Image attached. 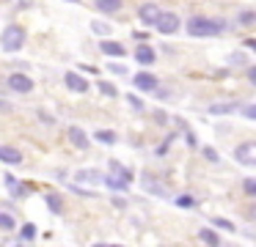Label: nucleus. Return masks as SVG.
Listing matches in <instances>:
<instances>
[{
	"instance_id": "obj_16",
	"label": "nucleus",
	"mask_w": 256,
	"mask_h": 247,
	"mask_svg": "<svg viewBox=\"0 0 256 247\" xmlns=\"http://www.w3.org/2000/svg\"><path fill=\"white\" fill-rule=\"evenodd\" d=\"M0 162L3 165H22V151L17 146H0Z\"/></svg>"
},
{
	"instance_id": "obj_12",
	"label": "nucleus",
	"mask_w": 256,
	"mask_h": 247,
	"mask_svg": "<svg viewBox=\"0 0 256 247\" xmlns=\"http://www.w3.org/2000/svg\"><path fill=\"white\" fill-rule=\"evenodd\" d=\"M135 60H138L140 66H152V63L157 60V49L152 47V44L140 41V44H138V49H135Z\"/></svg>"
},
{
	"instance_id": "obj_5",
	"label": "nucleus",
	"mask_w": 256,
	"mask_h": 247,
	"mask_svg": "<svg viewBox=\"0 0 256 247\" xmlns=\"http://www.w3.org/2000/svg\"><path fill=\"white\" fill-rule=\"evenodd\" d=\"M234 162H240L242 168H254L256 165V143L245 140L240 146H234Z\"/></svg>"
},
{
	"instance_id": "obj_43",
	"label": "nucleus",
	"mask_w": 256,
	"mask_h": 247,
	"mask_svg": "<svg viewBox=\"0 0 256 247\" xmlns=\"http://www.w3.org/2000/svg\"><path fill=\"white\" fill-rule=\"evenodd\" d=\"M132 38H135L138 44H140V41H149V27H146V30H135Z\"/></svg>"
},
{
	"instance_id": "obj_1",
	"label": "nucleus",
	"mask_w": 256,
	"mask_h": 247,
	"mask_svg": "<svg viewBox=\"0 0 256 247\" xmlns=\"http://www.w3.org/2000/svg\"><path fill=\"white\" fill-rule=\"evenodd\" d=\"M184 30H188V36H193V38H215V36H223V33L228 30V19H223V16L193 14L188 22H184Z\"/></svg>"
},
{
	"instance_id": "obj_2",
	"label": "nucleus",
	"mask_w": 256,
	"mask_h": 247,
	"mask_svg": "<svg viewBox=\"0 0 256 247\" xmlns=\"http://www.w3.org/2000/svg\"><path fill=\"white\" fill-rule=\"evenodd\" d=\"M22 47H25V27L22 25H6V30H3V36H0V49L8 52V55H14Z\"/></svg>"
},
{
	"instance_id": "obj_34",
	"label": "nucleus",
	"mask_w": 256,
	"mask_h": 247,
	"mask_svg": "<svg viewBox=\"0 0 256 247\" xmlns=\"http://www.w3.org/2000/svg\"><path fill=\"white\" fill-rule=\"evenodd\" d=\"M242 192L248 198H256V179L254 176H245V181H242Z\"/></svg>"
},
{
	"instance_id": "obj_29",
	"label": "nucleus",
	"mask_w": 256,
	"mask_h": 247,
	"mask_svg": "<svg viewBox=\"0 0 256 247\" xmlns=\"http://www.w3.org/2000/svg\"><path fill=\"white\" fill-rule=\"evenodd\" d=\"M174 206H179V209H196V206H198V201H196L193 195H176V198H174Z\"/></svg>"
},
{
	"instance_id": "obj_33",
	"label": "nucleus",
	"mask_w": 256,
	"mask_h": 247,
	"mask_svg": "<svg viewBox=\"0 0 256 247\" xmlns=\"http://www.w3.org/2000/svg\"><path fill=\"white\" fill-rule=\"evenodd\" d=\"M198 148H201V154H204V159H206V162H212V165H218V162H220V154H218L212 146H198Z\"/></svg>"
},
{
	"instance_id": "obj_28",
	"label": "nucleus",
	"mask_w": 256,
	"mask_h": 247,
	"mask_svg": "<svg viewBox=\"0 0 256 247\" xmlns=\"http://www.w3.org/2000/svg\"><path fill=\"white\" fill-rule=\"evenodd\" d=\"M210 223H212V228H220V231H228V234H237L234 223H232V220H226V217H212Z\"/></svg>"
},
{
	"instance_id": "obj_44",
	"label": "nucleus",
	"mask_w": 256,
	"mask_h": 247,
	"mask_svg": "<svg viewBox=\"0 0 256 247\" xmlns=\"http://www.w3.org/2000/svg\"><path fill=\"white\" fill-rule=\"evenodd\" d=\"M245 49H256V38H245Z\"/></svg>"
},
{
	"instance_id": "obj_31",
	"label": "nucleus",
	"mask_w": 256,
	"mask_h": 247,
	"mask_svg": "<svg viewBox=\"0 0 256 247\" xmlns=\"http://www.w3.org/2000/svg\"><path fill=\"white\" fill-rule=\"evenodd\" d=\"M174 140H176V132H168V137H162V143H160V146H157V157H166V154H168V148H171V143Z\"/></svg>"
},
{
	"instance_id": "obj_21",
	"label": "nucleus",
	"mask_w": 256,
	"mask_h": 247,
	"mask_svg": "<svg viewBox=\"0 0 256 247\" xmlns=\"http://www.w3.org/2000/svg\"><path fill=\"white\" fill-rule=\"evenodd\" d=\"M198 239L204 242V245H212V247H220V245H223L220 234H218L212 225H210V228H201V231H198Z\"/></svg>"
},
{
	"instance_id": "obj_23",
	"label": "nucleus",
	"mask_w": 256,
	"mask_h": 247,
	"mask_svg": "<svg viewBox=\"0 0 256 247\" xmlns=\"http://www.w3.org/2000/svg\"><path fill=\"white\" fill-rule=\"evenodd\" d=\"M94 140L102 143V146H116V143H118V135H116L113 129H96V132H94Z\"/></svg>"
},
{
	"instance_id": "obj_40",
	"label": "nucleus",
	"mask_w": 256,
	"mask_h": 247,
	"mask_svg": "<svg viewBox=\"0 0 256 247\" xmlns=\"http://www.w3.org/2000/svg\"><path fill=\"white\" fill-rule=\"evenodd\" d=\"M36 118H39L44 126H56V118H52V115L47 113V110H36Z\"/></svg>"
},
{
	"instance_id": "obj_8",
	"label": "nucleus",
	"mask_w": 256,
	"mask_h": 247,
	"mask_svg": "<svg viewBox=\"0 0 256 247\" xmlns=\"http://www.w3.org/2000/svg\"><path fill=\"white\" fill-rule=\"evenodd\" d=\"M140 187H144L149 195H157V198H168V187L162 184L157 176H152V173H140Z\"/></svg>"
},
{
	"instance_id": "obj_37",
	"label": "nucleus",
	"mask_w": 256,
	"mask_h": 247,
	"mask_svg": "<svg viewBox=\"0 0 256 247\" xmlns=\"http://www.w3.org/2000/svg\"><path fill=\"white\" fill-rule=\"evenodd\" d=\"M237 113H242L248 121H254V118H256V104H254V102H245V104H240Z\"/></svg>"
},
{
	"instance_id": "obj_9",
	"label": "nucleus",
	"mask_w": 256,
	"mask_h": 247,
	"mask_svg": "<svg viewBox=\"0 0 256 247\" xmlns=\"http://www.w3.org/2000/svg\"><path fill=\"white\" fill-rule=\"evenodd\" d=\"M64 85L72 93H86L91 88V82L83 77V71H66V74H64Z\"/></svg>"
},
{
	"instance_id": "obj_27",
	"label": "nucleus",
	"mask_w": 256,
	"mask_h": 247,
	"mask_svg": "<svg viewBox=\"0 0 256 247\" xmlns=\"http://www.w3.org/2000/svg\"><path fill=\"white\" fill-rule=\"evenodd\" d=\"M237 25H242V27H250V25H256V11L254 8H245V11H240L237 14Z\"/></svg>"
},
{
	"instance_id": "obj_17",
	"label": "nucleus",
	"mask_w": 256,
	"mask_h": 247,
	"mask_svg": "<svg viewBox=\"0 0 256 247\" xmlns=\"http://www.w3.org/2000/svg\"><path fill=\"white\" fill-rule=\"evenodd\" d=\"M174 124H176V129H179V132H182V135H184V143H188V148H190V151H196V148L201 146V143H198V137H196V132L190 129V126L184 124L182 118H174Z\"/></svg>"
},
{
	"instance_id": "obj_30",
	"label": "nucleus",
	"mask_w": 256,
	"mask_h": 247,
	"mask_svg": "<svg viewBox=\"0 0 256 247\" xmlns=\"http://www.w3.org/2000/svg\"><path fill=\"white\" fill-rule=\"evenodd\" d=\"M66 190H69V192H74V195H80V198H96V192H94V190H86L83 184H78V181L66 184Z\"/></svg>"
},
{
	"instance_id": "obj_24",
	"label": "nucleus",
	"mask_w": 256,
	"mask_h": 247,
	"mask_svg": "<svg viewBox=\"0 0 256 247\" xmlns=\"http://www.w3.org/2000/svg\"><path fill=\"white\" fill-rule=\"evenodd\" d=\"M94 5L102 11V14H116V11H122L124 0H94Z\"/></svg>"
},
{
	"instance_id": "obj_19",
	"label": "nucleus",
	"mask_w": 256,
	"mask_h": 247,
	"mask_svg": "<svg viewBox=\"0 0 256 247\" xmlns=\"http://www.w3.org/2000/svg\"><path fill=\"white\" fill-rule=\"evenodd\" d=\"M36 234H39L36 223H25L22 228H20V236L14 239V245H30V242H36Z\"/></svg>"
},
{
	"instance_id": "obj_47",
	"label": "nucleus",
	"mask_w": 256,
	"mask_h": 247,
	"mask_svg": "<svg viewBox=\"0 0 256 247\" xmlns=\"http://www.w3.org/2000/svg\"><path fill=\"white\" fill-rule=\"evenodd\" d=\"M66 3H83V0H66Z\"/></svg>"
},
{
	"instance_id": "obj_42",
	"label": "nucleus",
	"mask_w": 256,
	"mask_h": 247,
	"mask_svg": "<svg viewBox=\"0 0 256 247\" xmlns=\"http://www.w3.org/2000/svg\"><path fill=\"white\" fill-rule=\"evenodd\" d=\"M113 206H116V209H127V198H122V192H113Z\"/></svg>"
},
{
	"instance_id": "obj_41",
	"label": "nucleus",
	"mask_w": 256,
	"mask_h": 247,
	"mask_svg": "<svg viewBox=\"0 0 256 247\" xmlns=\"http://www.w3.org/2000/svg\"><path fill=\"white\" fill-rule=\"evenodd\" d=\"M245 77H248V82H250V85H256V66H254V63H248V66H245Z\"/></svg>"
},
{
	"instance_id": "obj_20",
	"label": "nucleus",
	"mask_w": 256,
	"mask_h": 247,
	"mask_svg": "<svg viewBox=\"0 0 256 247\" xmlns=\"http://www.w3.org/2000/svg\"><path fill=\"white\" fill-rule=\"evenodd\" d=\"M102 184H105L110 192H127V190H130L127 181L116 179V176H110V173H102Z\"/></svg>"
},
{
	"instance_id": "obj_15",
	"label": "nucleus",
	"mask_w": 256,
	"mask_h": 247,
	"mask_svg": "<svg viewBox=\"0 0 256 247\" xmlns=\"http://www.w3.org/2000/svg\"><path fill=\"white\" fill-rule=\"evenodd\" d=\"M108 173L116 176V179H122V181H127V184H132V181H135V173L130 168H124L118 159H110V162H108Z\"/></svg>"
},
{
	"instance_id": "obj_26",
	"label": "nucleus",
	"mask_w": 256,
	"mask_h": 247,
	"mask_svg": "<svg viewBox=\"0 0 256 247\" xmlns=\"http://www.w3.org/2000/svg\"><path fill=\"white\" fill-rule=\"evenodd\" d=\"M96 91H100L102 96H108V99H116L118 96V88L113 85V82H108V80H96Z\"/></svg>"
},
{
	"instance_id": "obj_38",
	"label": "nucleus",
	"mask_w": 256,
	"mask_h": 247,
	"mask_svg": "<svg viewBox=\"0 0 256 247\" xmlns=\"http://www.w3.org/2000/svg\"><path fill=\"white\" fill-rule=\"evenodd\" d=\"M108 71H110V74H116V77H127L130 74V69L124 63H108Z\"/></svg>"
},
{
	"instance_id": "obj_11",
	"label": "nucleus",
	"mask_w": 256,
	"mask_h": 247,
	"mask_svg": "<svg viewBox=\"0 0 256 247\" xmlns=\"http://www.w3.org/2000/svg\"><path fill=\"white\" fill-rule=\"evenodd\" d=\"M157 16H160V8H157L154 3H144V5H138V19H140V25L154 27Z\"/></svg>"
},
{
	"instance_id": "obj_46",
	"label": "nucleus",
	"mask_w": 256,
	"mask_h": 247,
	"mask_svg": "<svg viewBox=\"0 0 256 247\" xmlns=\"http://www.w3.org/2000/svg\"><path fill=\"white\" fill-rule=\"evenodd\" d=\"M0 110H14V107H12V104H8V102H6V99H0Z\"/></svg>"
},
{
	"instance_id": "obj_35",
	"label": "nucleus",
	"mask_w": 256,
	"mask_h": 247,
	"mask_svg": "<svg viewBox=\"0 0 256 247\" xmlns=\"http://www.w3.org/2000/svg\"><path fill=\"white\" fill-rule=\"evenodd\" d=\"M91 30H94L96 36H110V25H108V22H100V19L91 22Z\"/></svg>"
},
{
	"instance_id": "obj_6",
	"label": "nucleus",
	"mask_w": 256,
	"mask_h": 247,
	"mask_svg": "<svg viewBox=\"0 0 256 247\" xmlns=\"http://www.w3.org/2000/svg\"><path fill=\"white\" fill-rule=\"evenodd\" d=\"M3 181H6V190H8V195H12L14 201H25V198H30V192H34L28 181H20L17 176H12V173L3 176Z\"/></svg>"
},
{
	"instance_id": "obj_36",
	"label": "nucleus",
	"mask_w": 256,
	"mask_h": 247,
	"mask_svg": "<svg viewBox=\"0 0 256 247\" xmlns=\"http://www.w3.org/2000/svg\"><path fill=\"white\" fill-rule=\"evenodd\" d=\"M124 102H130V107H132L135 113H144V110H146V104L140 102V99L135 96V93H127V96H124Z\"/></svg>"
},
{
	"instance_id": "obj_3",
	"label": "nucleus",
	"mask_w": 256,
	"mask_h": 247,
	"mask_svg": "<svg viewBox=\"0 0 256 247\" xmlns=\"http://www.w3.org/2000/svg\"><path fill=\"white\" fill-rule=\"evenodd\" d=\"M6 85L12 88L14 93H22L25 96V93H30L36 88V80L30 74H25V71H12V74L6 77Z\"/></svg>"
},
{
	"instance_id": "obj_22",
	"label": "nucleus",
	"mask_w": 256,
	"mask_h": 247,
	"mask_svg": "<svg viewBox=\"0 0 256 247\" xmlns=\"http://www.w3.org/2000/svg\"><path fill=\"white\" fill-rule=\"evenodd\" d=\"M248 63H250V58H248L245 52H240V49H237V52H232V55L226 58V66H228V69H245Z\"/></svg>"
},
{
	"instance_id": "obj_39",
	"label": "nucleus",
	"mask_w": 256,
	"mask_h": 247,
	"mask_svg": "<svg viewBox=\"0 0 256 247\" xmlns=\"http://www.w3.org/2000/svg\"><path fill=\"white\" fill-rule=\"evenodd\" d=\"M152 118H154L157 126H166L168 124V113H166V110H152Z\"/></svg>"
},
{
	"instance_id": "obj_10",
	"label": "nucleus",
	"mask_w": 256,
	"mask_h": 247,
	"mask_svg": "<svg viewBox=\"0 0 256 247\" xmlns=\"http://www.w3.org/2000/svg\"><path fill=\"white\" fill-rule=\"evenodd\" d=\"M74 181H78V184H83V187H96V184H102V170H96V168H80L78 173H74Z\"/></svg>"
},
{
	"instance_id": "obj_14",
	"label": "nucleus",
	"mask_w": 256,
	"mask_h": 247,
	"mask_svg": "<svg viewBox=\"0 0 256 247\" xmlns=\"http://www.w3.org/2000/svg\"><path fill=\"white\" fill-rule=\"evenodd\" d=\"M66 135H69V143H72L74 148H80V151H86V148L91 146V137L86 135V132L80 129V126H69Z\"/></svg>"
},
{
	"instance_id": "obj_7",
	"label": "nucleus",
	"mask_w": 256,
	"mask_h": 247,
	"mask_svg": "<svg viewBox=\"0 0 256 247\" xmlns=\"http://www.w3.org/2000/svg\"><path fill=\"white\" fill-rule=\"evenodd\" d=\"M132 85H135V91H140V93H152L157 85H160V77H154L152 71H138V74L132 77Z\"/></svg>"
},
{
	"instance_id": "obj_32",
	"label": "nucleus",
	"mask_w": 256,
	"mask_h": 247,
	"mask_svg": "<svg viewBox=\"0 0 256 247\" xmlns=\"http://www.w3.org/2000/svg\"><path fill=\"white\" fill-rule=\"evenodd\" d=\"M14 214L12 212H0V231H14Z\"/></svg>"
},
{
	"instance_id": "obj_18",
	"label": "nucleus",
	"mask_w": 256,
	"mask_h": 247,
	"mask_svg": "<svg viewBox=\"0 0 256 247\" xmlns=\"http://www.w3.org/2000/svg\"><path fill=\"white\" fill-rule=\"evenodd\" d=\"M240 110V102H215L206 107V113L210 115H234Z\"/></svg>"
},
{
	"instance_id": "obj_25",
	"label": "nucleus",
	"mask_w": 256,
	"mask_h": 247,
	"mask_svg": "<svg viewBox=\"0 0 256 247\" xmlns=\"http://www.w3.org/2000/svg\"><path fill=\"white\" fill-rule=\"evenodd\" d=\"M44 203H47V209H50V214H61L64 212V201H61V195H56V192H47Z\"/></svg>"
},
{
	"instance_id": "obj_45",
	"label": "nucleus",
	"mask_w": 256,
	"mask_h": 247,
	"mask_svg": "<svg viewBox=\"0 0 256 247\" xmlns=\"http://www.w3.org/2000/svg\"><path fill=\"white\" fill-rule=\"evenodd\" d=\"M52 176H56L58 181H66V173H64V170H56V173H52Z\"/></svg>"
},
{
	"instance_id": "obj_13",
	"label": "nucleus",
	"mask_w": 256,
	"mask_h": 247,
	"mask_svg": "<svg viewBox=\"0 0 256 247\" xmlns=\"http://www.w3.org/2000/svg\"><path fill=\"white\" fill-rule=\"evenodd\" d=\"M100 49H102V55H108V58H124V55H127L124 44L122 41H113V38H102Z\"/></svg>"
},
{
	"instance_id": "obj_4",
	"label": "nucleus",
	"mask_w": 256,
	"mask_h": 247,
	"mask_svg": "<svg viewBox=\"0 0 256 247\" xmlns=\"http://www.w3.org/2000/svg\"><path fill=\"white\" fill-rule=\"evenodd\" d=\"M154 27L162 33V36H174V33L182 27V19H179V14H174V11H160Z\"/></svg>"
}]
</instances>
